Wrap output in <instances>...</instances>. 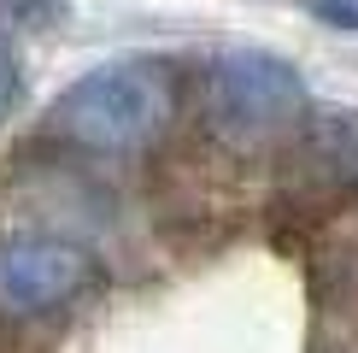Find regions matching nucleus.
Wrapping results in <instances>:
<instances>
[{"mask_svg": "<svg viewBox=\"0 0 358 353\" xmlns=\"http://www.w3.org/2000/svg\"><path fill=\"white\" fill-rule=\"evenodd\" d=\"M311 95L306 77L294 71V59L264 53V48H229L212 59L206 71V118H212L217 136L229 141H271L288 136L306 118Z\"/></svg>", "mask_w": 358, "mask_h": 353, "instance_id": "f03ea898", "label": "nucleus"}, {"mask_svg": "<svg viewBox=\"0 0 358 353\" xmlns=\"http://www.w3.org/2000/svg\"><path fill=\"white\" fill-rule=\"evenodd\" d=\"M94 259L65 235H6L0 242V312L36 318L83 294Z\"/></svg>", "mask_w": 358, "mask_h": 353, "instance_id": "7ed1b4c3", "label": "nucleus"}, {"mask_svg": "<svg viewBox=\"0 0 358 353\" xmlns=\"http://www.w3.org/2000/svg\"><path fill=\"white\" fill-rule=\"evenodd\" d=\"M18 100H24V59H18V48H12V36L0 29V118L18 112Z\"/></svg>", "mask_w": 358, "mask_h": 353, "instance_id": "39448f33", "label": "nucleus"}, {"mask_svg": "<svg viewBox=\"0 0 358 353\" xmlns=\"http://www.w3.org/2000/svg\"><path fill=\"white\" fill-rule=\"evenodd\" d=\"M306 165L329 183H358V112H317L306 124Z\"/></svg>", "mask_w": 358, "mask_h": 353, "instance_id": "20e7f679", "label": "nucleus"}, {"mask_svg": "<svg viewBox=\"0 0 358 353\" xmlns=\"http://www.w3.org/2000/svg\"><path fill=\"white\" fill-rule=\"evenodd\" d=\"M176 106L171 65L159 59H106L83 71L53 100V130L88 153H136L165 130Z\"/></svg>", "mask_w": 358, "mask_h": 353, "instance_id": "f257e3e1", "label": "nucleus"}, {"mask_svg": "<svg viewBox=\"0 0 358 353\" xmlns=\"http://www.w3.org/2000/svg\"><path fill=\"white\" fill-rule=\"evenodd\" d=\"M300 6H306L317 24H329V29H352V36H358V0H300Z\"/></svg>", "mask_w": 358, "mask_h": 353, "instance_id": "423d86ee", "label": "nucleus"}]
</instances>
